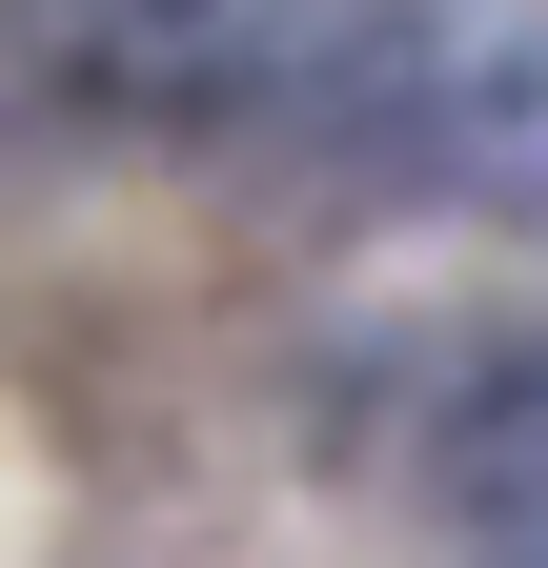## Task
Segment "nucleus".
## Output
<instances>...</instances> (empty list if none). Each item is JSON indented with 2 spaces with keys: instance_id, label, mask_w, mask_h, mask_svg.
Instances as JSON below:
<instances>
[{
  "instance_id": "1",
  "label": "nucleus",
  "mask_w": 548,
  "mask_h": 568,
  "mask_svg": "<svg viewBox=\"0 0 548 568\" xmlns=\"http://www.w3.org/2000/svg\"><path fill=\"white\" fill-rule=\"evenodd\" d=\"M285 21L264 0H0V102L41 122H244L285 102Z\"/></svg>"
},
{
  "instance_id": "2",
  "label": "nucleus",
  "mask_w": 548,
  "mask_h": 568,
  "mask_svg": "<svg viewBox=\"0 0 548 568\" xmlns=\"http://www.w3.org/2000/svg\"><path fill=\"white\" fill-rule=\"evenodd\" d=\"M447 508L488 548H548V345H508V366L447 406Z\"/></svg>"
}]
</instances>
